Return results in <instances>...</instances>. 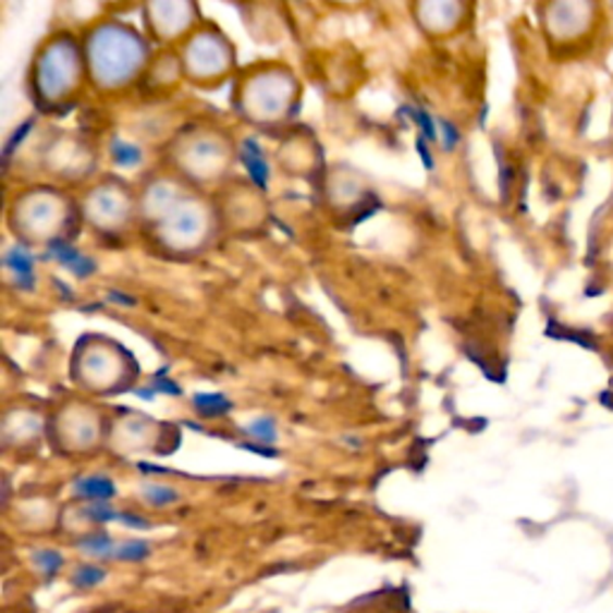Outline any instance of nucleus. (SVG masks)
<instances>
[{"mask_svg": "<svg viewBox=\"0 0 613 613\" xmlns=\"http://www.w3.org/2000/svg\"><path fill=\"white\" fill-rule=\"evenodd\" d=\"M84 63L94 89L123 91L144 79L154 60L151 39L123 20L94 22L82 36Z\"/></svg>", "mask_w": 613, "mask_h": 613, "instance_id": "1", "label": "nucleus"}, {"mask_svg": "<svg viewBox=\"0 0 613 613\" xmlns=\"http://www.w3.org/2000/svg\"><path fill=\"white\" fill-rule=\"evenodd\" d=\"M237 147L225 132L192 125L171 139L165 149V171L185 180L189 187H221L233 177Z\"/></svg>", "mask_w": 613, "mask_h": 613, "instance_id": "2", "label": "nucleus"}, {"mask_svg": "<svg viewBox=\"0 0 613 613\" xmlns=\"http://www.w3.org/2000/svg\"><path fill=\"white\" fill-rule=\"evenodd\" d=\"M87 77L82 39L68 32H58L39 46L34 56L29 84L34 101L41 108H60L75 99Z\"/></svg>", "mask_w": 613, "mask_h": 613, "instance_id": "3", "label": "nucleus"}, {"mask_svg": "<svg viewBox=\"0 0 613 613\" xmlns=\"http://www.w3.org/2000/svg\"><path fill=\"white\" fill-rule=\"evenodd\" d=\"M299 101V82L285 65H257L240 77L235 108L247 123L273 127L291 120Z\"/></svg>", "mask_w": 613, "mask_h": 613, "instance_id": "4", "label": "nucleus"}, {"mask_svg": "<svg viewBox=\"0 0 613 613\" xmlns=\"http://www.w3.org/2000/svg\"><path fill=\"white\" fill-rule=\"evenodd\" d=\"M219 228V213L211 197H204L199 189H189L161 221L147 228V233L151 243L168 255L189 257L207 249Z\"/></svg>", "mask_w": 613, "mask_h": 613, "instance_id": "5", "label": "nucleus"}, {"mask_svg": "<svg viewBox=\"0 0 613 613\" xmlns=\"http://www.w3.org/2000/svg\"><path fill=\"white\" fill-rule=\"evenodd\" d=\"M137 359L123 345L103 339V335H87L82 339L72 355V379L79 387L96 395L120 393L137 381Z\"/></svg>", "mask_w": 613, "mask_h": 613, "instance_id": "6", "label": "nucleus"}, {"mask_svg": "<svg viewBox=\"0 0 613 613\" xmlns=\"http://www.w3.org/2000/svg\"><path fill=\"white\" fill-rule=\"evenodd\" d=\"M72 221V204L58 189H24L10 207L12 233L24 245H63Z\"/></svg>", "mask_w": 613, "mask_h": 613, "instance_id": "7", "label": "nucleus"}, {"mask_svg": "<svg viewBox=\"0 0 613 613\" xmlns=\"http://www.w3.org/2000/svg\"><path fill=\"white\" fill-rule=\"evenodd\" d=\"M180 63L185 79L204 89H213L235 72V48L231 39L213 24L201 22L187 39L180 44Z\"/></svg>", "mask_w": 613, "mask_h": 613, "instance_id": "8", "label": "nucleus"}, {"mask_svg": "<svg viewBox=\"0 0 613 613\" xmlns=\"http://www.w3.org/2000/svg\"><path fill=\"white\" fill-rule=\"evenodd\" d=\"M82 221L91 225L96 233L120 235L127 228L139 223L137 192L123 180L103 177L94 183L79 199Z\"/></svg>", "mask_w": 613, "mask_h": 613, "instance_id": "9", "label": "nucleus"}, {"mask_svg": "<svg viewBox=\"0 0 613 613\" xmlns=\"http://www.w3.org/2000/svg\"><path fill=\"white\" fill-rule=\"evenodd\" d=\"M48 431H51L56 451L89 453L99 451L106 443L108 419L101 407L87 401H68L48 419Z\"/></svg>", "mask_w": 613, "mask_h": 613, "instance_id": "10", "label": "nucleus"}, {"mask_svg": "<svg viewBox=\"0 0 613 613\" xmlns=\"http://www.w3.org/2000/svg\"><path fill=\"white\" fill-rule=\"evenodd\" d=\"M599 8L597 3L587 0H563V3H549L539 8L542 12V29L547 41L554 48H566V53L573 48L585 46V41L592 39V34L599 27Z\"/></svg>", "mask_w": 613, "mask_h": 613, "instance_id": "11", "label": "nucleus"}, {"mask_svg": "<svg viewBox=\"0 0 613 613\" xmlns=\"http://www.w3.org/2000/svg\"><path fill=\"white\" fill-rule=\"evenodd\" d=\"M213 209L219 213L221 228H231L235 233L259 231L269 219V204L263 199V189H259L252 180L231 177L216 189Z\"/></svg>", "mask_w": 613, "mask_h": 613, "instance_id": "12", "label": "nucleus"}, {"mask_svg": "<svg viewBox=\"0 0 613 613\" xmlns=\"http://www.w3.org/2000/svg\"><path fill=\"white\" fill-rule=\"evenodd\" d=\"M144 24H147L151 44L173 46L183 44L195 32L201 20L195 3H149L144 5Z\"/></svg>", "mask_w": 613, "mask_h": 613, "instance_id": "13", "label": "nucleus"}, {"mask_svg": "<svg viewBox=\"0 0 613 613\" xmlns=\"http://www.w3.org/2000/svg\"><path fill=\"white\" fill-rule=\"evenodd\" d=\"M470 5L465 3H417L413 15L417 27L429 36H451L470 17Z\"/></svg>", "mask_w": 613, "mask_h": 613, "instance_id": "14", "label": "nucleus"}, {"mask_svg": "<svg viewBox=\"0 0 613 613\" xmlns=\"http://www.w3.org/2000/svg\"><path fill=\"white\" fill-rule=\"evenodd\" d=\"M108 439L120 451H149L159 439V422L151 417L130 413L127 417L115 419Z\"/></svg>", "mask_w": 613, "mask_h": 613, "instance_id": "15", "label": "nucleus"}, {"mask_svg": "<svg viewBox=\"0 0 613 613\" xmlns=\"http://www.w3.org/2000/svg\"><path fill=\"white\" fill-rule=\"evenodd\" d=\"M44 427H48L44 415L32 410V407H17V410H10L5 415L3 437L5 443H20V446H24V443H32L39 437Z\"/></svg>", "mask_w": 613, "mask_h": 613, "instance_id": "16", "label": "nucleus"}, {"mask_svg": "<svg viewBox=\"0 0 613 613\" xmlns=\"http://www.w3.org/2000/svg\"><path fill=\"white\" fill-rule=\"evenodd\" d=\"M180 79H185V72L183 63H180V56L173 51L154 56L147 75H144V82H147L151 89H173L177 87Z\"/></svg>", "mask_w": 613, "mask_h": 613, "instance_id": "17", "label": "nucleus"}, {"mask_svg": "<svg viewBox=\"0 0 613 613\" xmlns=\"http://www.w3.org/2000/svg\"><path fill=\"white\" fill-rule=\"evenodd\" d=\"M237 159L243 161V165L247 168V177L259 189H263V187L269 185V177H271L269 161H267V156H263V151L259 149V144L255 139H245L243 144H240V147H237Z\"/></svg>", "mask_w": 613, "mask_h": 613, "instance_id": "18", "label": "nucleus"}, {"mask_svg": "<svg viewBox=\"0 0 613 613\" xmlns=\"http://www.w3.org/2000/svg\"><path fill=\"white\" fill-rule=\"evenodd\" d=\"M75 494L87 501V503H108L115 494L118 489L111 482V479L103 475H89V477H79L75 482Z\"/></svg>", "mask_w": 613, "mask_h": 613, "instance_id": "19", "label": "nucleus"}, {"mask_svg": "<svg viewBox=\"0 0 613 613\" xmlns=\"http://www.w3.org/2000/svg\"><path fill=\"white\" fill-rule=\"evenodd\" d=\"M118 542L120 539H113L111 535L106 532H91L87 537H82L77 542V549L82 551L84 556L91 559L94 563L101 561H115L118 554Z\"/></svg>", "mask_w": 613, "mask_h": 613, "instance_id": "20", "label": "nucleus"}, {"mask_svg": "<svg viewBox=\"0 0 613 613\" xmlns=\"http://www.w3.org/2000/svg\"><path fill=\"white\" fill-rule=\"evenodd\" d=\"M5 271L15 279L17 287H29L34 283V259L27 247H15L5 252Z\"/></svg>", "mask_w": 613, "mask_h": 613, "instance_id": "21", "label": "nucleus"}, {"mask_svg": "<svg viewBox=\"0 0 613 613\" xmlns=\"http://www.w3.org/2000/svg\"><path fill=\"white\" fill-rule=\"evenodd\" d=\"M106 578L108 571L101 563H84V566L75 568V573H72V585L79 587V590H94V587L103 585Z\"/></svg>", "mask_w": 613, "mask_h": 613, "instance_id": "22", "label": "nucleus"}, {"mask_svg": "<svg viewBox=\"0 0 613 613\" xmlns=\"http://www.w3.org/2000/svg\"><path fill=\"white\" fill-rule=\"evenodd\" d=\"M32 566L39 571L44 578H53V575L63 568V554L56 549H39L32 554Z\"/></svg>", "mask_w": 613, "mask_h": 613, "instance_id": "23", "label": "nucleus"}, {"mask_svg": "<svg viewBox=\"0 0 613 613\" xmlns=\"http://www.w3.org/2000/svg\"><path fill=\"white\" fill-rule=\"evenodd\" d=\"M151 554V547L144 539H120L115 561L123 563H139Z\"/></svg>", "mask_w": 613, "mask_h": 613, "instance_id": "24", "label": "nucleus"}, {"mask_svg": "<svg viewBox=\"0 0 613 613\" xmlns=\"http://www.w3.org/2000/svg\"><path fill=\"white\" fill-rule=\"evenodd\" d=\"M142 499L149 503L154 508H163V506H171L180 499L177 491L173 487H165V485H147L142 489Z\"/></svg>", "mask_w": 613, "mask_h": 613, "instance_id": "25", "label": "nucleus"}, {"mask_svg": "<svg viewBox=\"0 0 613 613\" xmlns=\"http://www.w3.org/2000/svg\"><path fill=\"white\" fill-rule=\"evenodd\" d=\"M56 257L60 263H65V267L70 271H75V273H82V275H87L94 271V263L87 259V257H82L77 249H72V247H63V245H58L56 247Z\"/></svg>", "mask_w": 613, "mask_h": 613, "instance_id": "26", "label": "nucleus"}, {"mask_svg": "<svg viewBox=\"0 0 613 613\" xmlns=\"http://www.w3.org/2000/svg\"><path fill=\"white\" fill-rule=\"evenodd\" d=\"M111 159L120 168H135L142 161V154H139V149L135 147V144L123 142V139H115L113 147H111Z\"/></svg>", "mask_w": 613, "mask_h": 613, "instance_id": "27", "label": "nucleus"}, {"mask_svg": "<svg viewBox=\"0 0 613 613\" xmlns=\"http://www.w3.org/2000/svg\"><path fill=\"white\" fill-rule=\"evenodd\" d=\"M195 407H197L201 415L213 417V415L225 413L228 407H231V403H228L225 399H221V395H197Z\"/></svg>", "mask_w": 613, "mask_h": 613, "instance_id": "28", "label": "nucleus"}, {"mask_svg": "<svg viewBox=\"0 0 613 613\" xmlns=\"http://www.w3.org/2000/svg\"><path fill=\"white\" fill-rule=\"evenodd\" d=\"M247 431L252 437H257L261 443H273L275 441V425L271 419H257L247 427Z\"/></svg>", "mask_w": 613, "mask_h": 613, "instance_id": "29", "label": "nucleus"}]
</instances>
